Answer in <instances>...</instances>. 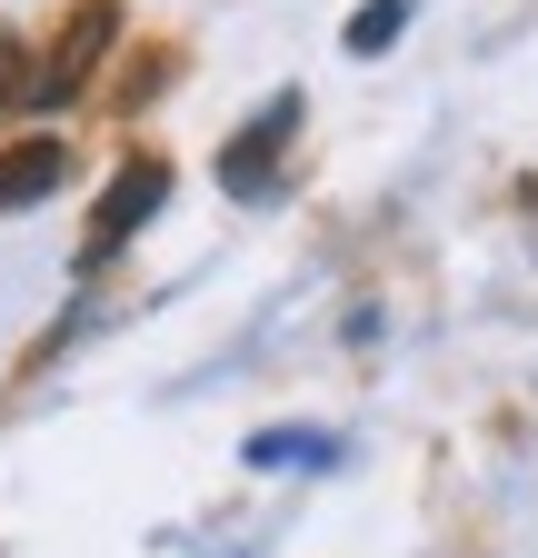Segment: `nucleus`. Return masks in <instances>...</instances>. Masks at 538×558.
Returning a JSON list of instances; mask_svg holds the SVG:
<instances>
[{"instance_id": "obj_7", "label": "nucleus", "mask_w": 538, "mask_h": 558, "mask_svg": "<svg viewBox=\"0 0 538 558\" xmlns=\"http://www.w3.org/2000/svg\"><path fill=\"white\" fill-rule=\"evenodd\" d=\"M0 100H30V81H21V60H0Z\"/></svg>"}, {"instance_id": "obj_4", "label": "nucleus", "mask_w": 538, "mask_h": 558, "mask_svg": "<svg viewBox=\"0 0 538 558\" xmlns=\"http://www.w3.org/2000/svg\"><path fill=\"white\" fill-rule=\"evenodd\" d=\"M60 180H71V140H50V130H30V140H11L0 150V220H21V209H40Z\"/></svg>"}, {"instance_id": "obj_2", "label": "nucleus", "mask_w": 538, "mask_h": 558, "mask_svg": "<svg viewBox=\"0 0 538 558\" xmlns=\"http://www.w3.org/2000/svg\"><path fill=\"white\" fill-rule=\"evenodd\" d=\"M299 90H269L249 120H240V140H230V150H220V190L230 199H269V190H280V160H290V140H299Z\"/></svg>"}, {"instance_id": "obj_1", "label": "nucleus", "mask_w": 538, "mask_h": 558, "mask_svg": "<svg viewBox=\"0 0 538 558\" xmlns=\"http://www.w3.org/2000/svg\"><path fill=\"white\" fill-rule=\"evenodd\" d=\"M170 209V160H150V150H130L120 170H110V190H100V209H90V230H81V279H100L130 240H140L150 220Z\"/></svg>"}, {"instance_id": "obj_5", "label": "nucleus", "mask_w": 538, "mask_h": 558, "mask_svg": "<svg viewBox=\"0 0 538 558\" xmlns=\"http://www.w3.org/2000/svg\"><path fill=\"white\" fill-rule=\"evenodd\" d=\"M399 31H409V0H359V11H350V31H340V50H350V60H379Z\"/></svg>"}, {"instance_id": "obj_6", "label": "nucleus", "mask_w": 538, "mask_h": 558, "mask_svg": "<svg viewBox=\"0 0 538 558\" xmlns=\"http://www.w3.org/2000/svg\"><path fill=\"white\" fill-rule=\"evenodd\" d=\"M249 469H329V439L319 429H259L249 439Z\"/></svg>"}, {"instance_id": "obj_3", "label": "nucleus", "mask_w": 538, "mask_h": 558, "mask_svg": "<svg viewBox=\"0 0 538 558\" xmlns=\"http://www.w3.org/2000/svg\"><path fill=\"white\" fill-rule=\"evenodd\" d=\"M110 40H120V11H110V0H81L71 31H60V50L30 70V110H60V100H71L90 70H100V50H110Z\"/></svg>"}]
</instances>
